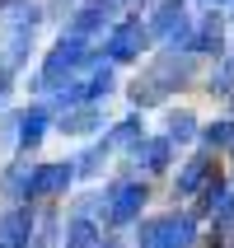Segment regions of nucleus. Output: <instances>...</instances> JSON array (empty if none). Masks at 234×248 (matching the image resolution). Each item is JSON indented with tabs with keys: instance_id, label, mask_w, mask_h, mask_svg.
Wrapping results in <instances>:
<instances>
[{
	"instance_id": "nucleus-1",
	"label": "nucleus",
	"mask_w": 234,
	"mask_h": 248,
	"mask_svg": "<svg viewBox=\"0 0 234 248\" xmlns=\"http://www.w3.org/2000/svg\"><path fill=\"white\" fill-rule=\"evenodd\" d=\"M145 28H150L155 42H164V47H169V56H187L192 33H197V19L187 14V5H183V0H159Z\"/></svg>"
},
{
	"instance_id": "nucleus-2",
	"label": "nucleus",
	"mask_w": 234,
	"mask_h": 248,
	"mask_svg": "<svg viewBox=\"0 0 234 248\" xmlns=\"http://www.w3.org/2000/svg\"><path fill=\"white\" fill-rule=\"evenodd\" d=\"M136 244L140 248H192L197 244V220L187 211H164L136 230Z\"/></svg>"
},
{
	"instance_id": "nucleus-3",
	"label": "nucleus",
	"mask_w": 234,
	"mask_h": 248,
	"mask_svg": "<svg viewBox=\"0 0 234 248\" xmlns=\"http://www.w3.org/2000/svg\"><path fill=\"white\" fill-rule=\"evenodd\" d=\"M84 61H89V38L66 28V33L52 42V52L42 56V84H61V89H66V80L84 66Z\"/></svg>"
},
{
	"instance_id": "nucleus-4",
	"label": "nucleus",
	"mask_w": 234,
	"mask_h": 248,
	"mask_svg": "<svg viewBox=\"0 0 234 248\" xmlns=\"http://www.w3.org/2000/svg\"><path fill=\"white\" fill-rule=\"evenodd\" d=\"M187 75H192V56H164L159 66L145 70V80L131 84V98H136V103H159V98H164L173 84H183Z\"/></svg>"
},
{
	"instance_id": "nucleus-5",
	"label": "nucleus",
	"mask_w": 234,
	"mask_h": 248,
	"mask_svg": "<svg viewBox=\"0 0 234 248\" xmlns=\"http://www.w3.org/2000/svg\"><path fill=\"white\" fill-rule=\"evenodd\" d=\"M140 206H145V183H136V178H122L103 192V220L108 225L140 220Z\"/></svg>"
},
{
	"instance_id": "nucleus-6",
	"label": "nucleus",
	"mask_w": 234,
	"mask_h": 248,
	"mask_svg": "<svg viewBox=\"0 0 234 248\" xmlns=\"http://www.w3.org/2000/svg\"><path fill=\"white\" fill-rule=\"evenodd\" d=\"M150 42V28L140 24V19H122V24L108 33V42H103V52H108L112 66H126V61H136L140 47Z\"/></svg>"
},
{
	"instance_id": "nucleus-7",
	"label": "nucleus",
	"mask_w": 234,
	"mask_h": 248,
	"mask_svg": "<svg viewBox=\"0 0 234 248\" xmlns=\"http://www.w3.org/2000/svg\"><path fill=\"white\" fill-rule=\"evenodd\" d=\"M33 244V206H5L0 211V248H28Z\"/></svg>"
},
{
	"instance_id": "nucleus-8",
	"label": "nucleus",
	"mask_w": 234,
	"mask_h": 248,
	"mask_svg": "<svg viewBox=\"0 0 234 248\" xmlns=\"http://www.w3.org/2000/svg\"><path fill=\"white\" fill-rule=\"evenodd\" d=\"M75 178V164H38L33 169V183H28V197H61Z\"/></svg>"
},
{
	"instance_id": "nucleus-9",
	"label": "nucleus",
	"mask_w": 234,
	"mask_h": 248,
	"mask_svg": "<svg viewBox=\"0 0 234 248\" xmlns=\"http://www.w3.org/2000/svg\"><path fill=\"white\" fill-rule=\"evenodd\" d=\"M220 47H225V24H220V14L197 19V33H192L187 56H220Z\"/></svg>"
},
{
	"instance_id": "nucleus-10",
	"label": "nucleus",
	"mask_w": 234,
	"mask_h": 248,
	"mask_svg": "<svg viewBox=\"0 0 234 248\" xmlns=\"http://www.w3.org/2000/svg\"><path fill=\"white\" fill-rule=\"evenodd\" d=\"M211 173H216V169H211V155H192V159H187V164L178 169L173 197H197V192H202V187L211 183Z\"/></svg>"
},
{
	"instance_id": "nucleus-11",
	"label": "nucleus",
	"mask_w": 234,
	"mask_h": 248,
	"mask_svg": "<svg viewBox=\"0 0 234 248\" xmlns=\"http://www.w3.org/2000/svg\"><path fill=\"white\" fill-rule=\"evenodd\" d=\"M169 150H173L169 136H145L136 150H131V164L145 169V173H164V169H169Z\"/></svg>"
},
{
	"instance_id": "nucleus-12",
	"label": "nucleus",
	"mask_w": 234,
	"mask_h": 248,
	"mask_svg": "<svg viewBox=\"0 0 234 248\" xmlns=\"http://www.w3.org/2000/svg\"><path fill=\"white\" fill-rule=\"evenodd\" d=\"M47 126H52V112L42 108V103H33V108H24L14 117V140H19V145H38V140L47 136Z\"/></svg>"
},
{
	"instance_id": "nucleus-13",
	"label": "nucleus",
	"mask_w": 234,
	"mask_h": 248,
	"mask_svg": "<svg viewBox=\"0 0 234 248\" xmlns=\"http://www.w3.org/2000/svg\"><path fill=\"white\" fill-rule=\"evenodd\" d=\"M98 126H103V112L98 108H66L61 112V131H66V136H89Z\"/></svg>"
},
{
	"instance_id": "nucleus-14",
	"label": "nucleus",
	"mask_w": 234,
	"mask_h": 248,
	"mask_svg": "<svg viewBox=\"0 0 234 248\" xmlns=\"http://www.w3.org/2000/svg\"><path fill=\"white\" fill-rule=\"evenodd\" d=\"M140 131H145V122H140V112H131V117H122V122L108 131V145H131V150H136L140 140H145Z\"/></svg>"
},
{
	"instance_id": "nucleus-15",
	"label": "nucleus",
	"mask_w": 234,
	"mask_h": 248,
	"mask_svg": "<svg viewBox=\"0 0 234 248\" xmlns=\"http://www.w3.org/2000/svg\"><path fill=\"white\" fill-rule=\"evenodd\" d=\"M202 140L211 150H234V117H220V122L202 126Z\"/></svg>"
},
{
	"instance_id": "nucleus-16",
	"label": "nucleus",
	"mask_w": 234,
	"mask_h": 248,
	"mask_svg": "<svg viewBox=\"0 0 234 248\" xmlns=\"http://www.w3.org/2000/svg\"><path fill=\"white\" fill-rule=\"evenodd\" d=\"M169 140H192L197 136V117H192V112H187V108H169Z\"/></svg>"
},
{
	"instance_id": "nucleus-17",
	"label": "nucleus",
	"mask_w": 234,
	"mask_h": 248,
	"mask_svg": "<svg viewBox=\"0 0 234 248\" xmlns=\"http://www.w3.org/2000/svg\"><path fill=\"white\" fill-rule=\"evenodd\" d=\"M28 183H33V169L10 164V169H5V178H0V187H5V197H24V202H28Z\"/></svg>"
},
{
	"instance_id": "nucleus-18",
	"label": "nucleus",
	"mask_w": 234,
	"mask_h": 248,
	"mask_svg": "<svg viewBox=\"0 0 234 248\" xmlns=\"http://www.w3.org/2000/svg\"><path fill=\"white\" fill-rule=\"evenodd\" d=\"M211 89H216V94H225V98H234V56L216 70V75H211Z\"/></svg>"
},
{
	"instance_id": "nucleus-19",
	"label": "nucleus",
	"mask_w": 234,
	"mask_h": 248,
	"mask_svg": "<svg viewBox=\"0 0 234 248\" xmlns=\"http://www.w3.org/2000/svg\"><path fill=\"white\" fill-rule=\"evenodd\" d=\"M10 94H14V75H0V108L10 103Z\"/></svg>"
},
{
	"instance_id": "nucleus-20",
	"label": "nucleus",
	"mask_w": 234,
	"mask_h": 248,
	"mask_svg": "<svg viewBox=\"0 0 234 248\" xmlns=\"http://www.w3.org/2000/svg\"><path fill=\"white\" fill-rule=\"evenodd\" d=\"M211 5H234V0H211Z\"/></svg>"
},
{
	"instance_id": "nucleus-21",
	"label": "nucleus",
	"mask_w": 234,
	"mask_h": 248,
	"mask_svg": "<svg viewBox=\"0 0 234 248\" xmlns=\"http://www.w3.org/2000/svg\"><path fill=\"white\" fill-rule=\"evenodd\" d=\"M108 5H112V10H117V5H126V0H108Z\"/></svg>"
},
{
	"instance_id": "nucleus-22",
	"label": "nucleus",
	"mask_w": 234,
	"mask_h": 248,
	"mask_svg": "<svg viewBox=\"0 0 234 248\" xmlns=\"http://www.w3.org/2000/svg\"><path fill=\"white\" fill-rule=\"evenodd\" d=\"M0 5H5V10H10V5H14V0H0Z\"/></svg>"
},
{
	"instance_id": "nucleus-23",
	"label": "nucleus",
	"mask_w": 234,
	"mask_h": 248,
	"mask_svg": "<svg viewBox=\"0 0 234 248\" xmlns=\"http://www.w3.org/2000/svg\"><path fill=\"white\" fill-rule=\"evenodd\" d=\"M230 248H234V244H230Z\"/></svg>"
},
{
	"instance_id": "nucleus-24",
	"label": "nucleus",
	"mask_w": 234,
	"mask_h": 248,
	"mask_svg": "<svg viewBox=\"0 0 234 248\" xmlns=\"http://www.w3.org/2000/svg\"><path fill=\"white\" fill-rule=\"evenodd\" d=\"M108 248H112V244H108Z\"/></svg>"
}]
</instances>
